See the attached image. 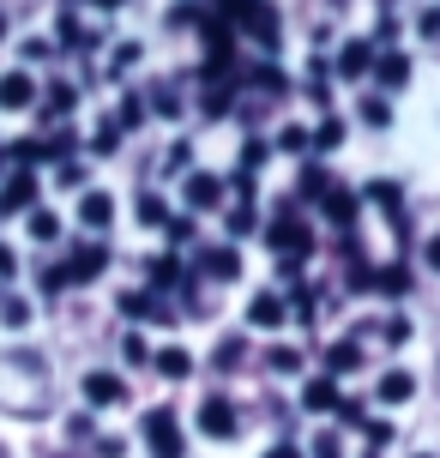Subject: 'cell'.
<instances>
[{"mask_svg":"<svg viewBox=\"0 0 440 458\" xmlns=\"http://www.w3.org/2000/svg\"><path fill=\"white\" fill-rule=\"evenodd\" d=\"M145 446H151L157 458H182L187 453V440H182V428H175V416H169V411L145 416Z\"/></svg>","mask_w":440,"mask_h":458,"instance_id":"obj_1","label":"cell"},{"mask_svg":"<svg viewBox=\"0 0 440 458\" xmlns=\"http://www.w3.org/2000/svg\"><path fill=\"white\" fill-rule=\"evenodd\" d=\"M103 266H109V248H103V242H85V248H72V259L61 266V277H67V284H91Z\"/></svg>","mask_w":440,"mask_h":458,"instance_id":"obj_2","label":"cell"},{"mask_svg":"<svg viewBox=\"0 0 440 458\" xmlns=\"http://www.w3.org/2000/svg\"><path fill=\"white\" fill-rule=\"evenodd\" d=\"M30 206H37V175L19 169L13 182L0 187V217H19V211H30Z\"/></svg>","mask_w":440,"mask_h":458,"instance_id":"obj_3","label":"cell"},{"mask_svg":"<svg viewBox=\"0 0 440 458\" xmlns=\"http://www.w3.org/2000/svg\"><path fill=\"white\" fill-rule=\"evenodd\" d=\"M199 428H206L211 440H230V435H235V404H230V398H217V392H211L206 404H199Z\"/></svg>","mask_w":440,"mask_h":458,"instance_id":"obj_4","label":"cell"},{"mask_svg":"<svg viewBox=\"0 0 440 458\" xmlns=\"http://www.w3.org/2000/svg\"><path fill=\"white\" fill-rule=\"evenodd\" d=\"M121 398H127V386H121L115 374H85V404L109 411V404H121Z\"/></svg>","mask_w":440,"mask_h":458,"instance_id":"obj_5","label":"cell"},{"mask_svg":"<svg viewBox=\"0 0 440 458\" xmlns=\"http://www.w3.org/2000/svg\"><path fill=\"white\" fill-rule=\"evenodd\" d=\"M30 97H37L30 72H0V109H30Z\"/></svg>","mask_w":440,"mask_h":458,"instance_id":"obj_6","label":"cell"},{"mask_svg":"<svg viewBox=\"0 0 440 458\" xmlns=\"http://www.w3.org/2000/svg\"><path fill=\"white\" fill-rule=\"evenodd\" d=\"M230 55H235L230 24H206V67H230Z\"/></svg>","mask_w":440,"mask_h":458,"instance_id":"obj_7","label":"cell"},{"mask_svg":"<svg viewBox=\"0 0 440 458\" xmlns=\"http://www.w3.org/2000/svg\"><path fill=\"white\" fill-rule=\"evenodd\" d=\"M79 217H85V229H109L115 199H109V193H85V199H79Z\"/></svg>","mask_w":440,"mask_h":458,"instance_id":"obj_8","label":"cell"},{"mask_svg":"<svg viewBox=\"0 0 440 458\" xmlns=\"http://www.w3.org/2000/svg\"><path fill=\"white\" fill-rule=\"evenodd\" d=\"M217 199H224V182H217V175H193V182H187V206L193 211L217 206Z\"/></svg>","mask_w":440,"mask_h":458,"instance_id":"obj_9","label":"cell"},{"mask_svg":"<svg viewBox=\"0 0 440 458\" xmlns=\"http://www.w3.org/2000/svg\"><path fill=\"white\" fill-rule=\"evenodd\" d=\"M272 248L278 253H308V229H301L296 217H283V224L272 229Z\"/></svg>","mask_w":440,"mask_h":458,"instance_id":"obj_10","label":"cell"},{"mask_svg":"<svg viewBox=\"0 0 440 458\" xmlns=\"http://www.w3.org/2000/svg\"><path fill=\"white\" fill-rule=\"evenodd\" d=\"M301 404H308V411H338V386H332V380H308V386H301Z\"/></svg>","mask_w":440,"mask_h":458,"instance_id":"obj_11","label":"cell"},{"mask_svg":"<svg viewBox=\"0 0 440 458\" xmlns=\"http://www.w3.org/2000/svg\"><path fill=\"white\" fill-rule=\"evenodd\" d=\"M374 290H380V296H404V290H410V272H404V266H386V272H374Z\"/></svg>","mask_w":440,"mask_h":458,"instance_id":"obj_12","label":"cell"},{"mask_svg":"<svg viewBox=\"0 0 440 458\" xmlns=\"http://www.w3.org/2000/svg\"><path fill=\"white\" fill-rule=\"evenodd\" d=\"M320 206H326V217H332V224H350V217H356V199H350V193H332V187L320 193Z\"/></svg>","mask_w":440,"mask_h":458,"instance_id":"obj_13","label":"cell"},{"mask_svg":"<svg viewBox=\"0 0 440 458\" xmlns=\"http://www.w3.org/2000/svg\"><path fill=\"white\" fill-rule=\"evenodd\" d=\"M338 67H344L350 79H356V72H368V67H374V48H368V43H350L344 55H338Z\"/></svg>","mask_w":440,"mask_h":458,"instance_id":"obj_14","label":"cell"},{"mask_svg":"<svg viewBox=\"0 0 440 458\" xmlns=\"http://www.w3.org/2000/svg\"><path fill=\"white\" fill-rule=\"evenodd\" d=\"M206 272H211V277H235V272H241L235 248H211V253H206Z\"/></svg>","mask_w":440,"mask_h":458,"instance_id":"obj_15","label":"cell"},{"mask_svg":"<svg viewBox=\"0 0 440 458\" xmlns=\"http://www.w3.org/2000/svg\"><path fill=\"white\" fill-rule=\"evenodd\" d=\"M248 320H254V326H278V320H283V301H278V296H254Z\"/></svg>","mask_w":440,"mask_h":458,"instance_id":"obj_16","label":"cell"},{"mask_svg":"<svg viewBox=\"0 0 440 458\" xmlns=\"http://www.w3.org/2000/svg\"><path fill=\"white\" fill-rule=\"evenodd\" d=\"M404 79H410V61H404V55H386V61H380V85H386V91H398Z\"/></svg>","mask_w":440,"mask_h":458,"instance_id":"obj_17","label":"cell"},{"mask_svg":"<svg viewBox=\"0 0 440 458\" xmlns=\"http://www.w3.org/2000/svg\"><path fill=\"white\" fill-rule=\"evenodd\" d=\"M410 392H417V380H410V374H386V380H380V398H386V404H398V398H410Z\"/></svg>","mask_w":440,"mask_h":458,"instance_id":"obj_18","label":"cell"},{"mask_svg":"<svg viewBox=\"0 0 440 458\" xmlns=\"http://www.w3.org/2000/svg\"><path fill=\"white\" fill-rule=\"evenodd\" d=\"M30 235H37V242H55V235H61V217H55V211H30Z\"/></svg>","mask_w":440,"mask_h":458,"instance_id":"obj_19","label":"cell"},{"mask_svg":"<svg viewBox=\"0 0 440 458\" xmlns=\"http://www.w3.org/2000/svg\"><path fill=\"white\" fill-rule=\"evenodd\" d=\"M157 368L169 374V380H182V374H187L193 362H187V350H157Z\"/></svg>","mask_w":440,"mask_h":458,"instance_id":"obj_20","label":"cell"},{"mask_svg":"<svg viewBox=\"0 0 440 458\" xmlns=\"http://www.w3.org/2000/svg\"><path fill=\"white\" fill-rule=\"evenodd\" d=\"M356 362H362V350H356V344H332V368H338V374L356 368Z\"/></svg>","mask_w":440,"mask_h":458,"instance_id":"obj_21","label":"cell"},{"mask_svg":"<svg viewBox=\"0 0 440 458\" xmlns=\"http://www.w3.org/2000/svg\"><path fill=\"white\" fill-rule=\"evenodd\" d=\"M48 114H72V85H55L48 91Z\"/></svg>","mask_w":440,"mask_h":458,"instance_id":"obj_22","label":"cell"},{"mask_svg":"<svg viewBox=\"0 0 440 458\" xmlns=\"http://www.w3.org/2000/svg\"><path fill=\"white\" fill-rule=\"evenodd\" d=\"M296 187H301V199H320V193H326V175H320V169H308Z\"/></svg>","mask_w":440,"mask_h":458,"instance_id":"obj_23","label":"cell"},{"mask_svg":"<svg viewBox=\"0 0 440 458\" xmlns=\"http://www.w3.org/2000/svg\"><path fill=\"white\" fill-rule=\"evenodd\" d=\"M0 314H6V326H24V320H30V308H24L19 296H6V301H0Z\"/></svg>","mask_w":440,"mask_h":458,"instance_id":"obj_24","label":"cell"},{"mask_svg":"<svg viewBox=\"0 0 440 458\" xmlns=\"http://www.w3.org/2000/svg\"><path fill=\"white\" fill-rule=\"evenodd\" d=\"M175 277H182V272H175V259H157V266H151V284H157V290H169Z\"/></svg>","mask_w":440,"mask_h":458,"instance_id":"obj_25","label":"cell"},{"mask_svg":"<svg viewBox=\"0 0 440 458\" xmlns=\"http://www.w3.org/2000/svg\"><path fill=\"white\" fill-rule=\"evenodd\" d=\"M115 145H121V127H115V121H103V127H97V151H115Z\"/></svg>","mask_w":440,"mask_h":458,"instance_id":"obj_26","label":"cell"},{"mask_svg":"<svg viewBox=\"0 0 440 458\" xmlns=\"http://www.w3.org/2000/svg\"><path fill=\"white\" fill-rule=\"evenodd\" d=\"M140 217H145V224H163V199H157V193H145V199H140Z\"/></svg>","mask_w":440,"mask_h":458,"instance_id":"obj_27","label":"cell"},{"mask_svg":"<svg viewBox=\"0 0 440 458\" xmlns=\"http://www.w3.org/2000/svg\"><path fill=\"white\" fill-rule=\"evenodd\" d=\"M283 151H308V127H283Z\"/></svg>","mask_w":440,"mask_h":458,"instance_id":"obj_28","label":"cell"},{"mask_svg":"<svg viewBox=\"0 0 440 458\" xmlns=\"http://www.w3.org/2000/svg\"><path fill=\"white\" fill-rule=\"evenodd\" d=\"M374 199H380L386 211H398V187L393 182H374Z\"/></svg>","mask_w":440,"mask_h":458,"instance_id":"obj_29","label":"cell"},{"mask_svg":"<svg viewBox=\"0 0 440 458\" xmlns=\"http://www.w3.org/2000/svg\"><path fill=\"white\" fill-rule=\"evenodd\" d=\"M338 139H344V127H338V121H326L320 133H314V145H338Z\"/></svg>","mask_w":440,"mask_h":458,"instance_id":"obj_30","label":"cell"},{"mask_svg":"<svg viewBox=\"0 0 440 458\" xmlns=\"http://www.w3.org/2000/svg\"><path fill=\"white\" fill-rule=\"evenodd\" d=\"M13 266H19V259H13V248L0 242V277H13Z\"/></svg>","mask_w":440,"mask_h":458,"instance_id":"obj_31","label":"cell"},{"mask_svg":"<svg viewBox=\"0 0 440 458\" xmlns=\"http://www.w3.org/2000/svg\"><path fill=\"white\" fill-rule=\"evenodd\" d=\"M428 266H435V272H440V235H435V242H428Z\"/></svg>","mask_w":440,"mask_h":458,"instance_id":"obj_32","label":"cell"},{"mask_svg":"<svg viewBox=\"0 0 440 458\" xmlns=\"http://www.w3.org/2000/svg\"><path fill=\"white\" fill-rule=\"evenodd\" d=\"M266 458H301V453H296V446H272Z\"/></svg>","mask_w":440,"mask_h":458,"instance_id":"obj_33","label":"cell"},{"mask_svg":"<svg viewBox=\"0 0 440 458\" xmlns=\"http://www.w3.org/2000/svg\"><path fill=\"white\" fill-rule=\"evenodd\" d=\"M97 6H121V0H97Z\"/></svg>","mask_w":440,"mask_h":458,"instance_id":"obj_34","label":"cell"},{"mask_svg":"<svg viewBox=\"0 0 440 458\" xmlns=\"http://www.w3.org/2000/svg\"><path fill=\"white\" fill-rule=\"evenodd\" d=\"M0 30H6V19H0Z\"/></svg>","mask_w":440,"mask_h":458,"instance_id":"obj_35","label":"cell"}]
</instances>
